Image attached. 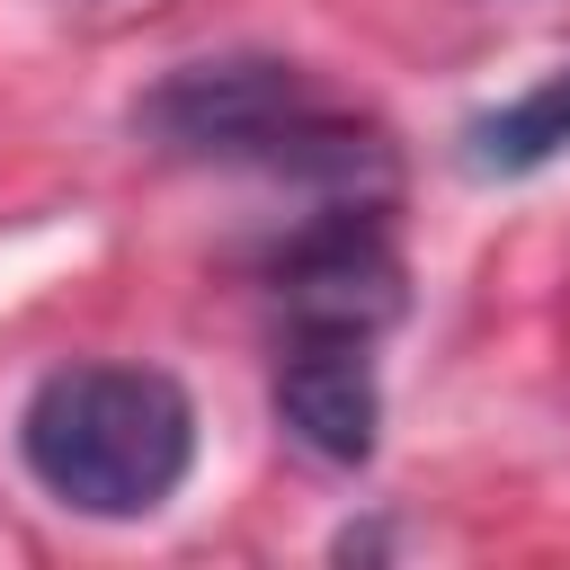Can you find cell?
Here are the masks:
<instances>
[{"mask_svg":"<svg viewBox=\"0 0 570 570\" xmlns=\"http://www.w3.org/2000/svg\"><path fill=\"white\" fill-rule=\"evenodd\" d=\"M18 454L71 517H151L196 463V401L160 365H62L18 419Z\"/></svg>","mask_w":570,"mask_h":570,"instance_id":"obj_1","label":"cell"},{"mask_svg":"<svg viewBox=\"0 0 570 570\" xmlns=\"http://www.w3.org/2000/svg\"><path fill=\"white\" fill-rule=\"evenodd\" d=\"M312 98V80L276 53H223V62H187L169 71L142 107L134 134H151L160 151H196V160H258Z\"/></svg>","mask_w":570,"mask_h":570,"instance_id":"obj_2","label":"cell"},{"mask_svg":"<svg viewBox=\"0 0 570 570\" xmlns=\"http://www.w3.org/2000/svg\"><path fill=\"white\" fill-rule=\"evenodd\" d=\"M276 312L294 338H374L401 321V249L365 196L294 232L276 258Z\"/></svg>","mask_w":570,"mask_h":570,"instance_id":"obj_3","label":"cell"},{"mask_svg":"<svg viewBox=\"0 0 570 570\" xmlns=\"http://www.w3.org/2000/svg\"><path fill=\"white\" fill-rule=\"evenodd\" d=\"M267 410L312 463L356 472L383 436V383H374L365 338H294V356L267 383Z\"/></svg>","mask_w":570,"mask_h":570,"instance_id":"obj_4","label":"cell"},{"mask_svg":"<svg viewBox=\"0 0 570 570\" xmlns=\"http://www.w3.org/2000/svg\"><path fill=\"white\" fill-rule=\"evenodd\" d=\"M561 151H570V71L534 80L525 98H508V107H490V116L472 125V160H481L490 178H525V169H543V160H561Z\"/></svg>","mask_w":570,"mask_h":570,"instance_id":"obj_5","label":"cell"}]
</instances>
